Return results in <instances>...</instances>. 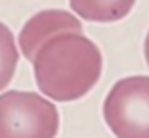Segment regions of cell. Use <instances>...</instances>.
Listing matches in <instances>:
<instances>
[{
    "label": "cell",
    "instance_id": "obj_6",
    "mask_svg": "<svg viewBox=\"0 0 149 138\" xmlns=\"http://www.w3.org/2000/svg\"><path fill=\"white\" fill-rule=\"evenodd\" d=\"M18 58H20V50L12 30L4 22H0V90H4L14 78Z\"/></svg>",
    "mask_w": 149,
    "mask_h": 138
},
{
    "label": "cell",
    "instance_id": "obj_3",
    "mask_svg": "<svg viewBox=\"0 0 149 138\" xmlns=\"http://www.w3.org/2000/svg\"><path fill=\"white\" fill-rule=\"evenodd\" d=\"M103 118L115 138H149V76H127L103 100Z\"/></svg>",
    "mask_w": 149,
    "mask_h": 138
},
{
    "label": "cell",
    "instance_id": "obj_4",
    "mask_svg": "<svg viewBox=\"0 0 149 138\" xmlns=\"http://www.w3.org/2000/svg\"><path fill=\"white\" fill-rule=\"evenodd\" d=\"M65 32H83L81 20L74 14L67 10H58V8L40 10L24 22L18 34V50L22 52L24 58L32 62L36 50L49 38L56 34H65Z\"/></svg>",
    "mask_w": 149,
    "mask_h": 138
},
{
    "label": "cell",
    "instance_id": "obj_7",
    "mask_svg": "<svg viewBox=\"0 0 149 138\" xmlns=\"http://www.w3.org/2000/svg\"><path fill=\"white\" fill-rule=\"evenodd\" d=\"M143 54H145V60H147V66H149V32L145 36V42H143Z\"/></svg>",
    "mask_w": 149,
    "mask_h": 138
},
{
    "label": "cell",
    "instance_id": "obj_5",
    "mask_svg": "<svg viewBox=\"0 0 149 138\" xmlns=\"http://www.w3.org/2000/svg\"><path fill=\"white\" fill-rule=\"evenodd\" d=\"M77 16L89 22H117L125 18L135 0H69Z\"/></svg>",
    "mask_w": 149,
    "mask_h": 138
},
{
    "label": "cell",
    "instance_id": "obj_2",
    "mask_svg": "<svg viewBox=\"0 0 149 138\" xmlns=\"http://www.w3.org/2000/svg\"><path fill=\"white\" fill-rule=\"evenodd\" d=\"M61 116L49 98L26 90L0 94V138H56Z\"/></svg>",
    "mask_w": 149,
    "mask_h": 138
},
{
    "label": "cell",
    "instance_id": "obj_1",
    "mask_svg": "<svg viewBox=\"0 0 149 138\" xmlns=\"http://www.w3.org/2000/svg\"><path fill=\"white\" fill-rule=\"evenodd\" d=\"M38 90L54 102H73L95 88L103 72L99 46L83 32L49 38L32 58Z\"/></svg>",
    "mask_w": 149,
    "mask_h": 138
}]
</instances>
